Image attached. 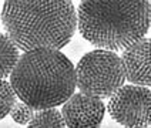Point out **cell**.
Segmentation results:
<instances>
[{
  "mask_svg": "<svg viewBox=\"0 0 151 128\" xmlns=\"http://www.w3.org/2000/svg\"><path fill=\"white\" fill-rule=\"evenodd\" d=\"M109 112L123 127L151 125V90L144 85H123L110 97Z\"/></svg>",
  "mask_w": 151,
  "mask_h": 128,
  "instance_id": "5b68a950",
  "label": "cell"
},
{
  "mask_svg": "<svg viewBox=\"0 0 151 128\" xmlns=\"http://www.w3.org/2000/svg\"><path fill=\"white\" fill-rule=\"evenodd\" d=\"M30 128H63L66 127L64 118L61 112L53 108H44L37 110L34 114L33 119L29 122Z\"/></svg>",
  "mask_w": 151,
  "mask_h": 128,
  "instance_id": "9c48e42d",
  "label": "cell"
},
{
  "mask_svg": "<svg viewBox=\"0 0 151 128\" xmlns=\"http://www.w3.org/2000/svg\"><path fill=\"white\" fill-rule=\"evenodd\" d=\"M19 47L16 43L10 39L9 34L0 33V80L7 78L13 68L16 67L19 56Z\"/></svg>",
  "mask_w": 151,
  "mask_h": 128,
  "instance_id": "ba28073f",
  "label": "cell"
},
{
  "mask_svg": "<svg viewBox=\"0 0 151 128\" xmlns=\"http://www.w3.org/2000/svg\"><path fill=\"white\" fill-rule=\"evenodd\" d=\"M10 84L17 97L36 111L53 108L73 95L76 68L61 51L34 49L20 56L10 74Z\"/></svg>",
  "mask_w": 151,
  "mask_h": 128,
  "instance_id": "3957f363",
  "label": "cell"
},
{
  "mask_svg": "<svg viewBox=\"0 0 151 128\" xmlns=\"http://www.w3.org/2000/svg\"><path fill=\"white\" fill-rule=\"evenodd\" d=\"M77 27L99 49L124 50L148 31L150 0H81Z\"/></svg>",
  "mask_w": 151,
  "mask_h": 128,
  "instance_id": "7a4b0ae2",
  "label": "cell"
},
{
  "mask_svg": "<svg viewBox=\"0 0 151 128\" xmlns=\"http://www.w3.org/2000/svg\"><path fill=\"white\" fill-rule=\"evenodd\" d=\"M150 26H151V1H150Z\"/></svg>",
  "mask_w": 151,
  "mask_h": 128,
  "instance_id": "7c38bea8",
  "label": "cell"
},
{
  "mask_svg": "<svg viewBox=\"0 0 151 128\" xmlns=\"http://www.w3.org/2000/svg\"><path fill=\"white\" fill-rule=\"evenodd\" d=\"M126 80L131 84L151 87V39H140L123 51Z\"/></svg>",
  "mask_w": 151,
  "mask_h": 128,
  "instance_id": "52a82bcc",
  "label": "cell"
},
{
  "mask_svg": "<svg viewBox=\"0 0 151 128\" xmlns=\"http://www.w3.org/2000/svg\"><path fill=\"white\" fill-rule=\"evenodd\" d=\"M17 101V95L12 84L6 80H0V119L12 112Z\"/></svg>",
  "mask_w": 151,
  "mask_h": 128,
  "instance_id": "30bf717a",
  "label": "cell"
},
{
  "mask_svg": "<svg viewBox=\"0 0 151 128\" xmlns=\"http://www.w3.org/2000/svg\"><path fill=\"white\" fill-rule=\"evenodd\" d=\"M1 23L20 50H60L73 39L77 13L71 0H6Z\"/></svg>",
  "mask_w": 151,
  "mask_h": 128,
  "instance_id": "6da1fadb",
  "label": "cell"
},
{
  "mask_svg": "<svg viewBox=\"0 0 151 128\" xmlns=\"http://www.w3.org/2000/svg\"><path fill=\"white\" fill-rule=\"evenodd\" d=\"M34 114H36V110L33 107H30L29 104H26L24 101H22V100H20V102L16 101L13 110L10 112L13 121L17 122V124H20V125H27L33 119Z\"/></svg>",
  "mask_w": 151,
  "mask_h": 128,
  "instance_id": "8fae6325",
  "label": "cell"
},
{
  "mask_svg": "<svg viewBox=\"0 0 151 128\" xmlns=\"http://www.w3.org/2000/svg\"><path fill=\"white\" fill-rule=\"evenodd\" d=\"M106 107L101 98L84 93L73 94L63 104L61 115L66 127L70 128H96L104 118Z\"/></svg>",
  "mask_w": 151,
  "mask_h": 128,
  "instance_id": "8992f818",
  "label": "cell"
},
{
  "mask_svg": "<svg viewBox=\"0 0 151 128\" xmlns=\"http://www.w3.org/2000/svg\"><path fill=\"white\" fill-rule=\"evenodd\" d=\"M126 81L123 59L114 51L97 49L80 59L76 67V85L81 93L110 98Z\"/></svg>",
  "mask_w": 151,
  "mask_h": 128,
  "instance_id": "277c9868",
  "label": "cell"
}]
</instances>
